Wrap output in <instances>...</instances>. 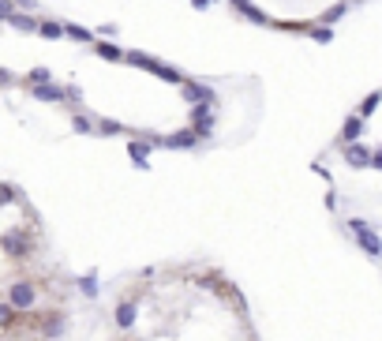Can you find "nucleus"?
<instances>
[{"label":"nucleus","mask_w":382,"mask_h":341,"mask_svg":"<svg viewBox=\"0 0 382 341\" xmlns=\"http://www.w3.org/2000/svg\"><path fill=\"white\" fill-rule=\"evenodd\" d=\"M0 252L8 255V259H31L34 255V236L26 233V229H8L4 236H0Z\"/></svg>","instance_id":"f257e3e1"},{"label":"nucleus","mask_w":382,"mask_h":341,"mask_svg":"<svg viewBox=\"0 0 382 341\" xmlns=\"http://www.w3.org/2000/svg\"><path fill=\"white\" fill-rule=\"evenodd\" d=\"M349 233L356 236V244L371 255V259H379V255H382V241H379V233H375V225H371V221L349 218Z\"/></svg>","instance_id":"f03ea898"},{"label":"nucleus","mask_w":382,"mask_h":341,"mask_svg":"<svg viewBox=\"0 0 382 341\" xmlns=\"http://www.w3.org/2000/svg\"><path fill=\"white\" fill-rule=\"evenodd\" d=\"M34 304H38V285L34 281H15L12 289H8V308L19 315V311H31Z\"/></svg>","instance_id":"7ed1b4c3"},{"label":"nucleus","mask_w":382,"mask_h":341,"mask_svg":"<svg viewBox=\"0 0 382 341\" xmlns=\"http://www.w3.org/2000/svg\"><path fill=\"white\" fill-rule=\"evenodd\" d=\"M64 334H68V315H64V311H49V315H42V338L60 341Z\"/></svg>","instance_id":"20e7f679"},{"label":"nucleus","mask_w":382,"mask_h":341,"mask_svg":"<svg viewBox=\"0 0 382 341\" xmlns=\"http://www.w3.org/2000/svg\"><path fill=\"white\" fill-rule=\"evenodd\" d=\"M180 90H184V101L214 109V90H210V87H202V82H188V79H184V82H180Z\"/></svg>","instance_id":"39448f33"},{"label":"nucleus","mask_w":382,"mask_h":341,"mask_svg":"<svg viewBox=\"0 0 382 341\" xmlns=\"http://www.w3.org/2000/svg\"><path fill=\"white\" fill-rule=\"evenodd\" d=\"M371 158H375V150L363 143H349L345 146V161L352 165V169H371Z\"/></svg>","instance_id":"423d86ee"},{"label":"nucleus","mask_w":382,"mask_h":341,"mask_svg":"<svg viewBox=\"0 0 382 341\" xmlns=\"http://www.w3.org/2000/svg\"><path fill=\"white\" fill-rule=\"evenodd\" d=\"M113 319H116L120 330H132L135 319H139V300H120L116 311H113Z\"/></svg>","instance_id":"0eeeda50"},{"label":"nucleus","mask_w":382,"mask_h":341,"mask_svg":"<svg viewBox=\"0 0 382 341\" xmlns=\"http://www.w3.org/2000/svg\"><path fill=\"white\" fill-rule=\"evenodd\" d=\"M157 143L169 146V150H195V146H199V139H195L191 128H184V132H173L169 139H157Z\"/></svg>","instance_id":"6e6552de"},{"label":"nucleus","mask_w":382,"mask_h":341,"mask_svg":"<svg viewBox=\"0 0 382 341\" xmlns=\"http://www.w3.org/2000/svg\"><path fill=\"white\" fill-rule=\"evenodd\" d=\"M232 8H236L240 15H248L251 23H259V26H266V23H270V15H266V12H259V8L251 4V0H232Z\"/></svg>","instance_id":"1a4fd4ad"},{"label":"nucleus","mask_w":382,"mask_h":341,"mask_svg":"<svg viewBox=\"0 0 382 341\" xmlns=\"http://www.w3.org/2000/svg\"><path fill=\"white\" fill-rule=\"evenodd\" d=\"M31 94L38 98V101H53V105H57V101H64V90L57 87V82H45V87H31Z\"/></svg>","instance_id":"9d476101"},{"label":"nucleus","mask_w":382,"mask_h":341,"mask_svg":"<svg viewBox=\"0 0 382 341\" xmlns=\"http://www.w3.org/2000/svg\"><path fill=\"white\" fill-rule=\"evenodd\" d=\"M360 135H363V121H360V116H349V121H345V128H341L345 146H349V143H360Z\"/></svg>","instance_id":"9b49d317"},{"label":"nucleus","mask_w":382,"mask_h":341,"mask_svg":"<svg viewBox=\"0 0 382 341\" xmlns=\"http://www.w3.org/2000/svg\"><path fill=\"white\" fill-rule=\"evenodd\" d=\"M128 154H132V161L139 165V169H150V146H143V143H128Z\"/></svg>","instance_id":"f8f14e48"},{"label":"nucleus","mask_w":382,"mask_h":341,"mask_svg":"<svg viewBox=\"0 0 382 341\" xmlns=\"http://www.w3.org/2000/svg\"><path fill=\"white\" fill-rule=\"evenodd\" d=\"M79 292H83V297H87V300H94L98 297V270H90V274H83V278H79Z\"/></svg>","instance_id":"ddd939ff"},{"label":"nucleus","mask_w":382,"mask_h":341,"mask_svg":"<svg viewBox=\"0 0 382 341\" xmlns=\"http://www.w3.org/2000/svg\"><path fill=\"white\" fill-rule=\"evenodd\" d=\"M15 26V30H23V34H38V19H34V15H23V12H15L12 19H8Z\"/></svg>","instance_id":"4468645a"},{"label":"nucleus","mask_w":382,"mask_h":341,"mask_svg":"<svg viewBox=\"0 0 382 341\" xmlns=\"http://www.w3.org/2000/svg\"><path fill=\"white\" fill-rule=\"evenodd\" d=\"M94 53H98L101 60H124V49H120V45H113V42H98Z\"/></svg>","instance_id":"2eb2a0df"},{"label":"nucleus","mask_w":382,"mask_h":341,"mask_svg":"<svg viewBox=\"0 0 382 341\" xmlns=\"http://www.w3.org/2000/svg\"><path fill=\"white\" fill-rule=\"evenodd\" d=\"M38 34H42V38H53V42H57V38H64V26L53 23V19H42V23H38Z\"/></svg>","instance_id":"dca6fc26"},{"label":"nucleus","mask_w":382,"mask_h":341,"mask_svg":"<svg viewBox=\"0 0 382 341\" xmlns=\"http://www.w3.org/2000/svg\"><path fill=\"white\" fill-rule=\"evenodd\" d=\"M23 82H26V87H45V82H53V71L49 68H34Z\"/></svg>","instance_id":"f3484780"},{"label":"nucleus","mask_w":382,"mask_h":341,"mask_svg":"<svg viewBox=\"0 0 382 341\" xmlns=\"http://www.w3.org/2000/svg\"><path fill=\"white\" fill-rule=\"evenodd\" d=\"M64 34H68V38H76V42H94V34H90L87 26H79V23H68V26H64Z\"/></svg>","instance_id":"a211bd4d"},{"label":"nucleus","mask_w":382,"mask_h":341,"mask_svg":"<svg viewBox=\"0 0 382 341\" xmlns=\"http://www.w3.org/2000/svg\"><path fill=\"white\" fill-rule=\"evenodd\" d=\"M375 105H379V90H371V94L363 98V105H360V121H367V116L375 113Z\"/></svg>","instance_id":"6ab92c4d"},{"label":"nucleus","mask_w":382,"mask_h":341,"mask_svg":"<svg viewBox=\"0 0 382 341\" xmlns=\"http://www.w3.org/2000/svg\"><path fill=\"white\" fill-rule=\"evenodd\" d=\"M94 132H98V135H120V132H124V124H116V121H98Z\"/></svg>","instance_id":"aec40b11"},{"label":"nucleus","mask_w":382,"mask_h":341,"mask_svg":"<svg viewBox=\"0 0 382 341\" xmlns=\"http://www.w3.org/2000/svg\"><path fill=\"white\" fill-rule=\"evenodd\" d=\"M71 128H76L79 135H94V124H90L83 113H76V116H71Z\"/></svg>","instance_id":"412c9836"},{"label":"nucleus","mask_w":382,"mask_h":341,"mask_svg":"<svg viewBox=\"0 0 382 341\" xmlns=\"http://www.w3.org/2000/svg\"><path fill=\"white\" fill-rule=\"evenodd\" d=\"M341 15H345V4H333L330 12H322V26H333V23L341 19Z\"/></svg>","instance_id":"4be33fe9"},{"label":"nucleus","mask_w":382,"mask_h":341,"mask_svg":"<svg viewBox=\"0 0 382 341\" xmlns=\"http://www.w3.org/2000/svg\"><path fill=\"white\" fill-rule=\"evenodd\" d=\"M19 199V191L12 188V184H0V207H8V202H15Z\"/></svg>","instance_id":"5701e85b"},{"label":"nucleus","mask_w":382,"mask_h":341,"mask_svg":"<svg viewBox=\"0 0 382 341\" xmlns=\"http://www.w3.org/2000/svg\"><path fill=\"white\" fill-rule=\"evenodd\" d=\"M12 322H15V311L8 308V304H0V330H8Z\"/></svg>","instance_id":"b1692460"},{"label":"nucleus","mask_w":382,"mask_h":341,"mask_svg":"<svg viewBox=\"0 0 382 341\" xmlns=\"http://www.w3.org/2000/svg\"><path fill=\"white\" fill-rule=\"evenodd\" d=\"M12 15H15V4H12V0H0V19H12Z\"/></svg>","instance_id":"393cba45"},{"label":"nucleus","mask_w":382,"mask_h":341,"mask_svg":"<svg viewBox=\"0 0 382 341\" xmlns=\"http://www.w3.org/2000/svg\"><path fill=\"white\" fill-rule=\"evenodd\" d=\"M311 38H315V42H330L333 34H330V26H315V30H311Z\"/></svg>","instance_id":"a878e982"},{"label":"nucleus","mask_w":382,"mask_h":341,"mask_svg":"<svg viewBox=\"0 0 382 341\" xmlns=\"http://www.w3.org/2000/svg\"><path fill=\"white\" fill-rule=\"evenodd\" d=\"M12 82H15V76H12V71H4V68H0V87H12Z\"/></svg>","instance_id":"bb28decb"},{"label":"nucleus","mask_w":382,"mask_h":341,"mask_svg":"<svg viewBox=\"0 0 382 341\" xmlns=\"http://www.w3.org/2000/svg\"><path fill=\"white\" fill-rule=\"evenodd\" d=\"M191 8H195V12H207V8H210V0H191Z\"/></svg>","instance_id":"cd10ccee"},{"label":"nucleus","mask_w":382,"mask_h":341,"mask_svg":"<svg viewBox=\"0 0 382 341\" xmlns=\"http://www.w3.org/2000/svg\"><path fill=\"white\" fill-rule=\"evenodd\" d=\"M15 8H38V0H12Z\"/></svg>","instance_id":"c85d7f7f"},{"label":"nucleus","mask_w":382,"mask_h":341,"mask_svg":"<svg viewBox=\"0 0 382 341\" xmlns=\"http://www.w3.org/2000/svg\"><path fill=\"white\" fill-rule=\"evenodd\" d=\"M210 4H214V0H210Z\"/></svg>","instance_id":"c756f323"}]
</instances>
